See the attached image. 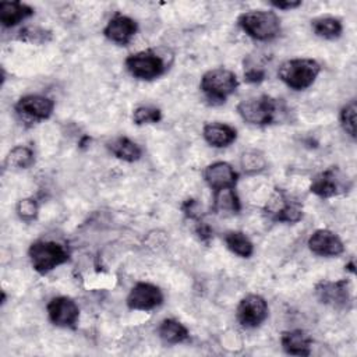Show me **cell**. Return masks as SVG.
Wrapping results in <instances>:
<instances>
[{"label": "cell", "instance_id": "obj_1", "mask_svg": "<svg viewBox=\"0 0 357 357\" xmlns=\"http://www.w3.org/2000/svg\"><path fill=\"white\" fill-rule=\"evenodd\" d=\"M238 79L236 74L227 68H212L206 71L199 82V88L205 99L216 106L226 102V99L236 92Z\"/></svg>", "mask_w": 357, "mask_h": 357}, {"label": "cell", "instance_id": "obj_2", "mask_svg": "<svg viewBox=\"0 0 357 357\" xmlns=\"http://www.w3.org/2000/svg\"><path fill=\"white\" fill-rule=\"evenodd\" d=\"M319 71L321 66L314 59H291L280 64L278 75L289 88L303 91L314 84Z\"/></svg>", "mask_w": 357, "mask_h": 357}, {"label": "cell", "instance_id": "obj_3", "mask_svg": "<svg viewBox=\"0 0 357 357\" xmlns=\"http://www.w3.org/2000/svg\"><path fill=\"white\" fill-rule=\"evenodd\" d=\"M240 28L257 40H271L280 32V20L273 11L251 10L237 20Z\"/></svg>", "mask_w": 357, "mask_h": 357}, {"label": "cell", "instance_id": "obj_4", "mask_svg": "<svg viewBox=\"0 0 357 357\" xmlns=\"http://www.w3.org/2000/svg\"><path fill=\"white\" fill-rule=\"evenodd\" d=\"M28 254L33 269L42 275L67 262L70 258V254L63 244L46 240H38L32 243Z\"/></svg>", "mask_w": 357, "mask_h": 357}, {"label": "cell", "instance_id": "obj_5", "mask_svg": "<svg viewBox=\"0 0 357 357\" xmlns=\"http://www.w3.org/2000/svg\"><path fill=\"white\" fill-rule=\"evenodd\" d=\"M240 117L254 126H266L276 120L278 100L268 95L244 99L237 105Z\"/></svg>", "mask_w": 357, "mask_h": 357}, {"label": "cell", "instance_id": "obj_6", "mask_svg": "<svg viewBox=\"0 0 357 357\" xmlns=\"http://www.w3.org/2000/svg\"><path fill=\"white\" fill-rule=\"evenodd\" d=\"M126 67L131 73V75L146 81L155 79L166 71V64L163 59L151 49L128 56L126 59Z\"/></svg>", "mask_w": 357, "mask_h": 357}, {"label": "cell", "instance_id": "obj_7", "mask_svg": "<svg viewBox=\"0 0 357 357\" xmlns=\"http://www.w3.org/2000/svg\"><path fill=\"white\" fill-rule=\"evenodd\" d=\"M315 296L319 303L331 305L336 310H350L351 308V293L350 282L347 279L339 280H321L315 284Z\"/></svg>", "mask_w": 357, "mask_h": 357}, {"label": "cell", "instance_id": "obj_8", "mask_svg": "<svg viewBox=\"0 0 357 357\" xmlns=\"http://www.w3.org/2000/svg\"><path fill=\"white\" fill-rule=\"evenodd\" d=\"M350 187L349 178L342 174V172L332 166L321 173H318L310 185V190L312 194L321 197V198H329L333 195H337L340 192L347 191Z\"/></svg>", "mask_w": 357, "mask_h": 357}, {"label": "cell", "instance_id": "obj_9", "mask_svg": "<svg viewBox=\"0 0 357 357\" xmlns=\"http://www.w3.org/2000/svg\"><path fill=\"white\" fill-rule=\"evenodd\" d=\"M47 315L52 324L74 329L79 318V308L71 297L57 296L49 301Z\"/></svg>", "mask_w": 357, "mask_h": 357}, {"label": "cell", "instance_id": "obj_10", "mask_svg": "<svg viewBox=\"0 0 357 357\" xmlns=\"http://www.w3.org/2000/svg\"><path fill=\"white\" fill-rule=\"evenodd\" d=\"M268 318V304L258 294H248L237 305V319L244 328H257Z\"/></svg>", "mask_w": 357, "mask_h": 357}, {"label": "cell", "instance_id": "obj_11", "mask_svg": "<svg viewBox=\"0 0 357 357\" xmlns=\"http://www.w3.org/2000/svg\"><path fill=\"white\" fill-rule=\"evenodd\" d=\"M163 303V293L162 290L146 282L137 283L128 297H127V305L131 310H139V311H151L156 307H159Z\"/></svg>", "mask_w": 357, "mask_h": 357}, {"label": "cell", "instance_id": "obj_12", "mask_svg": "<svg viewBox=\"0 0 357 357\" xmlns=\"http://www.w3.org/2000/svg\"><path fill=\"white\" fill-rule=\"evenodd\" d=\"M53 109L54 102L50 98L42 95H25L15 103V110L18 114L36 121L49 119L53 113Z\"/></svg>", "mask_w": 357, "mask_h": 357}, {"label": "cell", "instance_id": "obj_13", "mask_svg": "<svg viewBox=\"0 0 357 357\" xmlns=\"http://www.w3.org/2000/svg\"><path fill=\"white\" fill-rule=\"evenodd\" d=\"M308 248L321 257H337L344 251L340 237L328 229L315 230L308 238Z\"/></svg>", "mask_w": 357, "mask_h": 357}, {"label": "cell", "instance_id": "obj_14", "mask_svg": "<svg viewBox=\"0 0 357 357\" xmlns=\"http://www.w3.org/2000/svg\"><path fill=\"white\" fill-rule=\"evenodd\" d=\"M237 178V172L227 162L211 163L204 170V180L213 191H219L223 188H234Z\"/></svg>", "mask_w": 357, "mask_h": 357}, {"label": "cell", "instance_id": "obj_15", "mask_svg": "<svg viewBox=\"0 0 357 357\" xmlns=\"http://www.w3.org/2000/svg\"><path fill=\"white\" fill-rule=\"evenodd\" d=\"M137 29L138 25L132 18L116 13L105 26L103 35L109 40L124 46L132 39V36L137 33Z\"/></svg>", "mask_w": 357, "mask_h": 357}, {"label": "cell", "instance_id": "obj_16", "mask_svg": "<svg viewBox=\"0 0 357 357\" xmlns=\"http://www.w3.org/2000/svg\"><path fill=\"white\" fill-rule=\"evenodd\" d=\"M280 344L287 354L310 356L312 337L301 329L284 331L282 332V336H280Z\"/></svg>", "mask_w": 357, "mask_h": 357}, {"label": "cell", "instance_id": "obj_17", "mask_svg": "<svg viewBox=\"0 0 357 357\" xmlns=\"http://www.w3.org/2000/svg\"><path fill=\"white\" fill-rule=\"evenodd\" d=\"M202 135L209 145L215 148H225L236 141L237 131L229 124L206 123L202 128Z\"/></svg>", "mask_w": 357, "mask_h": 357}, {"label": "cell", "instance_id": "obj_18", "mask_svg": "<svg viewBox=\"0 0 357 357\" xmlns=\"http://www.w3.org/2000/svg\"><path fill=\"white\" fill-rule=\"evenodd\" d=\"M33 14V8L21 1L0 3V22L4 28H11Z\"/></svg>", "mask_w": 357, "mask_h": 357}, {"label": "cell", "instance_id": "obj_19", "mask_svg": "<svg viewBox=\"0 0 357 357\" xmlns=\"http://www.w3.org/2000/svg\"><path fill=\"white\" fill-rule=\"evenodd\" d=\"M278 198L280 201V205L269 209L272 220L286 222V223H296L303 218V209L300 208L298 204L291 202L280 191L278 192Z\"/></svg>", "mask_w": 357, "mask_h": 357}, {"label": "cell", "instance_id": "obj_20", "mask_svg": "<svg viewBox=\"0 0 357 357\" xmlns=\"http://www.w3.org/2000/svg\"><path fill=\"white\" fill-rule=\"evenodd\" d=\"M158 333L160 339L169 344L183 343L188 339V329L181 322L173 318L163 319L158 328Z\"/></svg>", "mask_w": 357, "mask_h": 357}, {"label": "cell", "instance_id": "obj_21", "mask_svg": "<svg viewBox=\"0 0 357 357\" xmlns=\"http://www.w3.org/2000/svg\"><path fill=\"white\" fill-rule=\"evenodd\" d=\"M107 148L116 158L126 162H135L141 158L142 153L141 148L127 137L114 138L112 142H109Z\"/></svg>", "mask_w": 357, "mask_h": 357}, {"label": "cell", "instance_id": "obj_22", "mask_svg": "<svg viewBox=\"0 0 357 357\" xmlns=\"http://www.w3.org/2000/svg\"><path fill=\"white\" fill-rule=\"evenodd\" d=\"M311 28L317 36L324 39H336L342 35V31H343V25L340 20L331 15L314 18L311 21Z\"/></svg>", "mask_w": 357, "mask_h": 357}, {"label": "cell", "instance_id": "obj_23", "mask_svg": "<svg viewBox=\"0 0 357 357\" xmlns=\"http://www.w3.org/2000/svg\"><path fill=\"white\" fill-rule=\"evenodd\" d=\"M225 243L231 252H234L241 258H250L254 252V245L251 240L243 231H237V230L227 231L225 234Z\"/></svg>", "mask_w": 357, "mask_h": 357}, {"label": "cell", "instance_id": "obj_24", "mask_svg": "<svg viewBox=\"0 0 357 357\" xmlns=\"http://www.w3.org/2000/svg\"><path fill=\"white\" fill-rule=\"evenodd\" d=\"M213 209L220 212L237 213L241 209V204L234 188H223L219 191H213Z\"/></svg>", "mask_w": 357, "mask_h": 357}, {"label": "cell", "instance_id": "obj_25", "mask_svg": "<svg viewBox=\"0 0 357 357\" xmlns=\"http://www.w3.org/2000/svg\"><path fill=\"white\" fill-rule=\"evenodd\" d=\"M33 162H35L33 151L28 146L18 145L8 152V155L6 156L4 165L15 169H28L33 165Z\"/></svg>", "mask_w": 357, "mask_h": 357}, {"label": "cell", "instance_id": "obj_26", "mask_svg": "<svg viewBox=\"0 0 357 357\" xmlns=\"http://www.w3.org/2000/svg\"><path fill=\"white\" fill-rule=\"evenodd\" d=\"M240 165L244 173L247 174H257L266 169V159L265 156L255 149L245 151L240 158Z\"/></svg>", "mask_w": 357, "mask_h": 357}, {"label": "cell", "instance_id": "obj_27", "mask_svg": "<svg viewBox=\"0 0 357 357\" xmlns=\"http://www.w3.org/2000/svg\"><path fill=\"white\" fill-rule=\"evenodd\" d=\"M18 40L33 43V45H45L52 40V31L40 28V26H25L18 32Z\"/></svg>", "mask_w": 357, "mask_h": 357}, {"label": "cell", "instance_id": "obj_28", "mask_svg": "<svg viewBox=\"0 0 357 357\" xmlns=\"http://www.w3.org/2000/svg\"><path fill=\"white\" fill-rule=\"evenodd\" d=\"M356 114H357L356 100H350L340 110V124L351 138H356Z\"/></svg>", "mask_w": 357, "mask_h": 357}, {"label": "cell", "instance_id": "obj_29", "mask_svg": "<svg viewBox=\"0 0 357 357\" xmlns=\"http://www.w3.org/2000/svg\"><path fill=\"white\" fill-rule=\"evenodd\" d=\"M162 119V112L153 106H139L132 113V120L137 126L158 123Z\"/></svg>", "mask_w": 357, "mask_h": 357}, {"label": "cell", "instance_id": "obj_30", "mask_svg": "<svg viewBox=\"0 0 357 357\" xmlns=\"http://www.w3.org/2000/svg\"><path fill=\"white\" fill-rule=\"evenodd\" d=\"M17 215L25 222H32L38 216V204L33 198H24L17 202Z\"/></svg>", "mask_w": 357, "mask_h": 357}, {"label": "cell", "instance_id": "obj_31", "mask_svg": "<svg viewBox=\"0 0 357 357\" xmlns=\"http://www.w3.org/2000/svg\"><path fill=\"white\" fill-rule=\"evenodd\" d=\"M244 79L250 84H259L265 79V70L262 67H258L250 61H244Z\"/></svg>", "mask_w": 357, "mask_h": 357}, {"label": "cell", "instance_id": "obj_32", "mask_svg": "<svg viewBox=\"0 0 357 357\" xmlns=\"http://www.w3.org/2000/svg\"><path fill=\"white\" fill-rule=\"evenodd\" d=\"M181 211L184 212V215L190 219H194V220H199L201 218V206L198 204L197 199L194 198H188L185 199L183 204H181Z\"/></svg>", "mask_w": 357, "mask_h": 357}, {"label": "cell", "instance_id": "obj_33", "mask_svg": "<svg viewBox=\"0 0 357 357\" xmlns=\"http://www.w3.org/2000/svg\"><path fill=\"white\" fill-rule=\"evenodd\" d=\"M195 233H197V236L199 237V240L201 241H204V243H209V240L212 238V230H211V227L206 225V223H204V222H199L198 220V223H197V226H195Z\"/></svg>", "mask_w": 357, "mask_h": 357}, {"label": "cell", "instance_id": "obj_34", "mask_svg": "<svg viewBox=\"0 0 357 357\" xmlns=\"http://www.w3.org/2000/svg\"><path fill=\"white\" fill-rule=\"evenodd\" d=\"M271 6H273L275 8H279V10H291V8H296L298 6H301V1L300 0H273L271 1Z\"/></svg>", "mask_w": 357, "mask_h": 357}, {"label": "cell", "instance_id": "obj_35", "mask_svg": "<svg viewBox=\"0 0 357 357\" xmlns=\"http://www.w3.org/2000/svg\"><path fill=\"white\" fill-rule=\"evenodd\" d=\"M347 269H349L350 272H354V264H353V261H350V264L347 265Z\"/></svg>", "mask_w": 357, "mask_h": 357}]
</instances>
